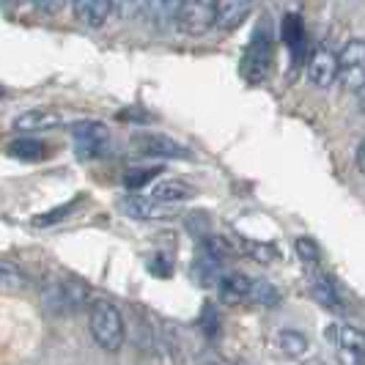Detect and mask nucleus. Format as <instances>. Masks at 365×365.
<instances>
[{
	"instance_id": "nucleus-6",
	"label": "nucleus",
	"mask_w": 365,
	"mask_h": 365,
	"mask_svg": "<svg viewBox=\"0 0 365 365\" xmlns=\"http://www.w3.org/2000/svg\"><path fill=\"white\" fill-rule=\"evenodd\" d=\"M74 151L80 160H93L99 157L110 143V129L102 121H77L72 124Z\"/></svg>"
},
{
	"instance_id": "nucleus-22",
	"label": "nucleus",
	"mask_w": 365,
	"mask_h": 365,
	"mask_svg": "<svg viewBox=\"0 0 365 365\" xmlns=\"http://www.w3.org/2000/svg\"><path fill=\"white\" fill-rule=\"evenodd\" d=\"M160 173H163L160 165H148V168L138 165V168H129L127 173H124V187H127V190H143V187L154 182Z\"/></svg>"
},
{
	"instance_id": "nucleus-2",
	"label": "nucleus",
	"mask_w": 365,
	"mask_h": 365,
	"mask_svg": "<svg viewBox=\"0 0 365 365\" xmlns=\"http://www.w3.org/2000/svg\"><path fill=\"white\" fill-rule=\"evenodd\" d=\"M272 55H274V38H272L269 25L264 22L256 34H253L247 50H245V58H242V74H245V80H247V83L264 80V74L269 72Z\"/></svg>"
},
{
	"instance_id": "nucleus-25",
	"label": "nucleus",
	"mask_w": 365,
	"mask_h": 365,
	"mask_svg": "<svg viewBox=\"0 0 365 365\" xmlns=\"http://www.w3.org/2000/svg\"><path fill=\"white\" fill-rule=\"evenodd\" d=\"M297 256L302 264H308V267H316L319 261H322V250H319V245L313 242V239H297Z\"/></svg>"
},
{
	"instance_id": "nucleus-20",
	"label": "nucleus",
	"mask_w": 365,
	"mask_h": 365,
	"mask_svg": "<svg viewBox=\"0 0 365 365\" xmlns=\"http://www.w3.org/2000/svg\"><path fill=\"white\" fill-rule=\"evenodd\" d=\"M239 247V253L247 258H253L258 264H272L274 258L280 256L277 253V247L274 245H267V242H250V239H237V245H234V250Z\"/></svg>"
},
{
	"instance_id": "nucleus-7",
	"label": "nucleus",
	"mask_w": 365,
	"mask_h": 365,
	"mask_svg": "<svg viewBox=\"0 0 365 365\" xmlns=\"http://www.w3.org/2000/svg\"><path fill=\"white\" fill-rule=\"evenodd\" d=\"M80 302H83V286H77L72 280L55 277L53 283L44 286V305L53 313H58V316L77 311Z\"/></svg>"
},
{
	"instance_id": "nucleus-11",
	"label": "nucleus",
	"mask_w": 365,
	"mask_h": 365,
	"mask_svg": "<svg viewBox=\"0 0 365 365\" xmlns=\"http://www.w3.org/2000/svg\"><path fill=\"white\" fill-rule=\"evenodd\" d=\"M253 11V0H215V25L220 31H237Z\"/></svg>"
},
{
	"instance_id": "nucleus-13",
	"label": "nucleus",
	"mask_w": 365,
	"mask_h": 365,
	"mask_svg": "<svg viewBox=\"0 0 365 365\" xmlns=\"http://www.w3.org/2000/svg\"><path fill=\"white\" fill-rule=\"evenodd\" d=\"M58 124H61V115L55 110L36 108V110H25L22 115H17L14 129H19V132H47V129L58 127Z\"/></svg>"
},
{
	"instance_id": "nucleus-23",
	"label": "nucleus",
	"mask_w": 365,
	"mask_h": 365,
	"mask_svg": "<svg viewBox=\"0 0 365 365\" xmlns=\"http://www.w3.org/2000/svg\"><path fill=\"white\" fill-rule=\"evenodd\" d=\"M247 299H253V302L264 305V308H272V305L280 302V292H277L274 286H269V283H264V280H253Z\"/></svg>"
},
{
	"instance_id": "nucleus-12",
	"label": "nucleus",
	"mask_w": 365,
	"mask_h": 365,
	"mask_svg": "<svg viewBox=\"0 0 365 365\" xmlns=\"http://www.w3.org/2000/svg\"><path fill=\"white\" fill-rule=\"evenodd\" d=\"M250 286H253V277H247L245 272H228L220 277L217 297L222 302H228V305L245 302L250 297Z\"/></svg>"
},
{
	"instance_id": "nucleus-1",
	"label": "nucleus",
	"mask_w": 365,
	"mask_h": 365,
	"mask_svg": "<svg viewBox=\"0 0 365 365\" xmlns=\"http://www.w3.org/2000/svg\"><path fill=\"white\" fill-rule=\"evenodd\" d=\"M88 327H91V335L93 341L99 344V349L118 351V349L124 346V335H127L124 316L105 297L91 299V305H88Z\"/></svg>"
},
{
	"instance_id": "nucleus-17",
	"label": "nucleus",
	"mask_w": 365,
	"mask_h": 365,
	"mask_svg": "<svg viewBox=\"0 0 365 365\" xmlns=\"http://www.w3.org/2000/svg\"><path fill=\"white\" fill-rule=\"evenodd\" d=\"M182 0H146L148 19L154 22L157 31H168L176 25V11Z\"/></svg>"
},
{
	"instance_id": "nucleus-32",
	"label": "nucleus",
	"mask_w": 365,
	"mask_h": 365,
	"mask_svg": "<svg viewBox=\"0 0 365 365\" xmlns=\"http://www.w3.org/2000/svg\"><path fill=\"white\" fill-rule=\"evenodd\" d=\"M305 365H327V363H322V360H311V363H305Z\"/></svg>"
},
{
	"instance_id": "nucleus-5",
	"label": "nucleus",
	"mask_w": 365,
	"mask_h": 365,
	"mask_svg": "<svg viewBox=\"0 0 365 365\" xmlns=\"http://www.w3.org/2000/svg\"><path fill=\"white\" fill-rule=\"evenodd\" d=\"M324 335H327L329 344L335 346L341 363L344 365H363L365 338H363V332H360V329L351 327V324H344V322H338V324H329Z\"/></svg>"
},
{
	"instance_id": "nucleus-15",
	"label": "nucleus",
	"mask_w": 365,
	"mask_h": 365,
	"mask_svg": "<svg viewBox=\"0 0 365 365\" xmlns=\"http://www.w3.org/2000/svg\"><path fill=\"white\" fill-rule=\"evenodd\" d=\"M192 195H195V187L184 179H165V182L154 184V190H151V198L160 203H179Z\"/></svg>"
},
{
	"instance_id": "nucleus-19",
	"label": "nucleus",
	"mask_w": 365,
	"mask_h": 365,
	"mask_svg": "<svg viewBox=\"0 0 365 365\" xmlns=\"http://www.w3.org/2000/svg\"><path fill=\"white\" fill-rule=\"evenodd\" d=\"M280 36H283V41L289 44V50L294 55L302 53V47H305V22H302V17L289 11L280 22Z\"/></svg>"
},
{
	"instance_id": "nucleus-8",
	"label": "nucleus",
	"mask_w": 365,
	"mask_h": 365,
	"mask_svg": "<svg viewBox=\"0 0 365 365\" xmlns=\"http://www.w3.org/2000/svg\"><path fill=\"white\" fill-rule=\"evenodd\" d=\"M308 283H311L313 299H316L322 308H327V311H332V313H346V297H344L341 286L335 283L332 274L319 272L316 267H311Z\"/></svg>"
},
{
	"instance_id": "nucleus-30",
	"label": "nucleus",
	"mask_w": 365,
	"mask_h": 365,
	"mask_svg": "<svg viewBox=\"0 0 365 365\" xmlns=\"http://www.w3.org/2000/svg\"><path fill=\"white\" fill-rule=\"evenodd\" d=\"M357 170H360V173L365 170V143L363 140L357 143Z\"/></svg>"
},
{
	"instance_id": "nucleus-10",
	"label": "nucleus",
	"mask_w": 365,
	"mask_h": 365,
	"mask_svg": "<svg viewBox=\"0 0 365 365\" xmlns=\"http://www.w3.org/2000/svg\"><path fill=\"white\" fill-rule=\"evenodd\" d=\"M135 143L138 148L143 151V154H151V157H168V160H187L190 157V148L182 146L179 140H173V138H168V135H140V138H135Z\"/></svg>"
},
{
	"instance_id": "nucleus-33",
	"label": "nucleus",
	"mask_w": 365,
	"mask_h": 365,
	"mask_svg": "<svg viewBox=\"0 0 365 365\" xmlns=\"http://www.w3.org/2000/svg\"><path fill=\"white\" fill-rule=\"evenodd\" d=\"M234 365H245V363H234Z\"/></svg>"
},
{
	"instance_id": "nucleus-3",
	"label": "nucleus",
	"mask_w": 365,
	"mask_h": 365,
	"mask_svg": "<svg viewBox=\"0 0 365 365\" xmlns=\"http://www.w3.org/2000/svg\"><path fill=\"white\" fill-rule=\"evenodd\" d=\"M338 77L344 80L349 93H354L357 99L363 96L365 88V44L363 38H351L344 53L338 55Z\"/></svg>"
},
{
	"instance_id": "nucleus-14",
	"label": "nucleus",
	"mask_w": 365,
	"mask_h": 365,
	"mask_svg": "<svg viewBox=\"0 0 365 365\" xmlns=\"http://www.w3.org/2000/svg\"><path fill=\"white\" fill-rule=\"evenodd\" d=\"M74 17L91 28H102L110 17V0H72Z\"/></svg>"
},
{
	"instance_id": "nucleus-29",
	"label": "nucleus",
	"mask_w": 365,
	"mask_h": 365,
	"mask_svg": "<svg viewBox=\"0 0 365 365\" xmlns=\"http://www.w3.org/2000/svg\"><path fill=\"white\" fill-rule=\"evenodd\" d=\"M198 365H234V363H228V360H222L220 354H203L201 360H198Z\"/></svg>"
},
{
	"instance_id": "nucleus-21",
	"label": "nucleus",
	"mask_w": 365,
	"mask_h": 365,
	"mask_svg": "<svg viewBox=\"0 0 365 365\" xmlns=\"http://www.w3.org/2000/svg\"><path fill=\"white\" fill-rule=\"evenodd\" d=\"M9 154L17 157V160L36 163V160H44V157H47V143H41L36 138H22V140H14V143L9 146Z\"/></svg>"
},
{
	"instance_id": "nucleus-4",
	"label": "nucleus",
	"mask_w": 365,
	"mask_h": 365,
	"mask_svg": "<svg viewBox=\"0 0 365 365\" xmlns=\"http://www.w3.org/2000/svg\"><path fill=\"white\" fill-rule=\"evenodd\" d=\"M215 25V0H182L176 11V28L184 36H203Z\"/></svg>"
},
{
	"instance_id": "nucleus-26",
	"label": "nucleus",
	"mask_w": 365,
	"mask_h": 365,
	"mask_svg": "<svg viewBox=\"0 0 365 365\" xmlns=\"http://www.w3.org/2000/svg\"><path fill=\"white\" fill-rule=\"evenodd\" d=\"M74 206H77V201H69V203H63V206H58V209H50V215H38V217H34V225H53V222L66 217Z\"/></svg>"
},
{
	"instance_id": "nucleus-9",
	"label": "nucleus",
	"mask_w": 365,
	"mask_h": 365,
	"mask_svg": "<svg viewBox=\"0 0 365 365\" xmlns=\"http://www.w3.org/2000/svg\"><path fill=\"white\" fill-rule=\"evenodd\" d=\"M308 80L316 88H329L338 80V55L329 47H316L308 58Z\"/></svg>"
},
{
	"instance_id": "nucleus-24",
	"label": "nucleus",
	"mask_w": 365,
	"mask_h": 365,
	"mask_svg": "<svg viewBox=\"0 0 365 365\" xmlns=\"http://www.w3.org/2000/svg\"><path fill=\"white\" fill-rule=\"evenodd\" d=\"M110 9L124 19H135L146 11V0H110Z\"/></svg>"
},
{
	"instance_id": "nucleus-27",
	"label": "nucleus",
	"mask_w": 365,
	"mask_h": 365,
	"mask_svg": "<svg viewBox=\"0 0 365 365\" xmlns=\"http://www.w3.org/2000/svg\"><path fill=\"white\" fill-rule=\"evenodd\" d=\"M17 280H22L19 267H14L11 261H3V258H0V283H17Z\"/></svg>"
},
{
	"instance_id": "nucleus-18",
	"label": "nucleus",
	"mask_w": 365,
	"mask_h": 365,
	"mask_svg": "<svg viewBox=\"0 0 365 365\" xmlns=\"http://www.w3.org/2000/svg\"><path fill=\"white\" fill-rule=\"evenodd\" d=\"M274 344H277V349H280L289 360H302V357L311 351L308 335H302V332H297V329H283V332H277Z\"/></svg>"
},
{
	"instance_id": "nucleus-28",
	"label": "nucleus",
	"mask_w": 365,
	"mask_h": 365,
	"mask_svg": "<svg viewBox=\"0 0 365 365\" xmlns=\"http://www.w3.org/2000/svg\"><path fill=\"white\" fill-rule=\"evenodd\" d=\"M34 6H36L38 11H44V14H58L66 6V0H34Z\"/></svg>"
},
{
	"instance_id": "nucleus-31",
	"label": "nucleus",
	"mask_w": 365,
	"mask_h": 365,
	"mask_svg": "<svg viewBox=\"0 0 365 365\" xmlns=\"http://www.w3.org/2000/svg\"><path fill=\"white\" fill-rule=\"evenodd\" d=\"M3 6H19V0H0Z\"/></svg>"
},
{
	"instance_id": "nucleus-16",
	"label": "nucleus",
	"mask_w": 365,
	"mask_h": 365,
	"mask_svg": "<svg viewBox=\"0 0 365 365\" xmlns=\"http://www.w3.org/2000/svg\"><path fill=\"white\" fill-rule=\"evenodd\" d=\"M121 212L132 220H160L165 209L154 198H140V195H129L121 201Z\"/></svg>"
}]
</instances>
